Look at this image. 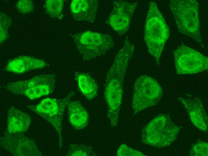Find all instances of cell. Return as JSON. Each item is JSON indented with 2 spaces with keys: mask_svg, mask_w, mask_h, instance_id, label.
Segmentation results:
<instances>
[{
  "mask_svg": "<svg viewBox=\"0 0 208 156\" xmlns=\"http://www.w3.org/2000/svg\"><path fill=\"white\" fill-rule=\"evenodd\" d=\"M169 35V28L157 4L150 2L144 38L149 53L155 58L157 65L159 64L162 52Z\"/></svg>",
  "mask_w": 208,
  "mask_h": 156,
  "instance_id": "1",
  "label": "cell"
},
{
  "mask_svg": "<svg viewBox=\"0 0 208 156\" xmlns=\"http://www.w3.org/2000/svg\"><path fill=\"white\" fill-rule=\"evenodd\" d=\"M180 129L172 122L169 115L160 114L143 128L142 142L158 148L168 146L175 140Z\"/></svg>",
  "mask_w": 208,
  "mask_h": 156,
  "instance_id": "2",
  "label": "cell"
},
{
  "mask_svg": "<svg viewBox=\"0 0 208 156\" xmlns=\"http://www.w3.org/2000/svg\"><path fill=\"white\" fill-rule=\"evenodd\" d=\"M199 5L196 0H171L169 4L178 31L201 44Z\"/></svg>",
  "mask_w": 208,
  "mask_h": 156,
  "instance_id": "3",
  "label": "cell"
},
{
  "mask_svg": "<svg viewBox=\"0 0 208 156\" xmlns=\"http://www.w3.org/2000/svg\"><path fill=\"white\" fill-rule=\"evenodd\" d=\"M71 36L77 50L86 61L104 55L114 44L110 35L90 31L81 32Z\"/></svg>",
  "mask_w": 208,
  "mask_h": 156,
  "instance_id": "4",
  "label": "cell"
},
{
  "mask_svg": "<svg viewBox=\"0 0 208 156\" xmlns=\"http://www.w3.org/2000/svg\"><path fill=\"white\" fill-rule=\"evenodd\" d=\"M163 94L162 88L156 80L146 75L138 77L134 85L132 103L133 115L157 105Z\"/></svg>",
  "mask_w": 208,
  "mask_h": 156,
  "instance_id": "5",
  "label": "cell"
},
{
  "mask_svg": "<svg viewBox=\"0 0 208 156\" xmlns=\"http://www.w3.org/2000/svg\"><path fill=\"white\" fill-rule=\"evenodd\" d=\"M74 94V92L71 91L63 99L48 98L43 99L37 105L26 106L27 108L41 116L53 126L58 135L60 149L63 142L62 132L64 113L71 98Z\"/></svg>",
  "mask_w": 208,
  "mask_h": 156,
  "instance_id": "6",
  "label": "cell"
},
{
  "mask_svg": "<svg viewBox=\"0 0 208 156\" xmlns=\"http://www.w3.org/2000/svg\"><path fill=\"white\" fill-rule=\"evenodd\" d=\"M55 82L54 74H43L26 80L10 82L4 88L13 94L23 95L33 100L52 93Z\"/></svg>",
  "mask_w": 208,
  "mask_h": 156,
  "instance_id": "7",
  "label": "cell"
},
{
  "mask_svg": "<svg viewBox=\"0 0 208 156\" xmlns=\"http://www.w3.org/2000/svg\"><path fill=\"white\" fill-rule=\"evenodd\" d=\"M173 53L177 75L196 74L208 69L207 57L195 49L182 45Z\"/></svg>",
  "mask_w": 208,
  "mask_h": 156,
  "instance_id": "8",
  "label": "cell"
},
{
  "mask_svg": "<svg viewBox=\"0 0 208 156\" xmlns=\"http://www.w3.org/2000/svg\"><path fill=\"white\" fill-rule=\"evenodd\" d=\"M113 9L105 23L109 25L119 35L129 30L131 20L138 3L113 1Z\"/></svg>",
  "mask_w": 208,
  "mask_h": 156,
  "instance_id": "9",
  "label": "cell"
},
{
  "mask_svg": "<svg viewBox=\"0 0 208 156\" xmlns=\"http://www.w3.org/2000/svg\"><path fill=\"white\" fill-rule=\"evenodd\" d=\"M0 145L14 156L42 155L34 141L24 134L4 136L0 138Z\"/></svg>",
  "mask_w": 208,
  "mask_h": 156,
  "instance_id": "10",
  "label": "cell"
},
{
  "mask_svg": "<svg viewBox=\"0 0 208 156\" xmlns=\"http://www.w3.org/2000/svg\"><path fill=\"white\" fill-rule=\"evenodd\" d=\"M31 123V118L29 114L12 106L8 111L4 135L24 134L27 131Z\"/></svg>",
  "mask_w": 208,
  "mask_h": 156,
  "instance_id": "11",
  "label": "cell"
},
{
  "mask_svg": "<svg viewBox=\"0 0 208 156\" xmlns=\"http://www.w3.org/2000/svg\"><path fill=\"white\" fill-rule=\"evenodd\" d=\"M194 125L201 131H208V116L202 102L199 100L189 99L179 97Z\"/></svg>",
  "mask_w": 208,
  "mask_h": 156,
  "instance_id": "12",
  "label": "cell"
},
{
  "mask_svg": "<svg viewBox=\"0 0 208 156\" xmlns=\"http://www.w3.org/2000/svg\"><path fill=\"white\" fill-rule=\"evenodd\" d=\"M47 63L43 59L27 56H22L9 60L5 68L7 72L22 74L31 70L45 68Z\"/></svg>",
  "mask_w": 208,
  "mask_h": 156,
  "instance_id": "13",
  "label": "cell"
},
{
  "mask_svg": "<svg viewBox=\"0 0 208 156\" xmlns=\"http://www.w3.org/2000/svg\"><path fill=\"white\" fill-rule=\"evenodd\" d=\"M98 7V1L96 0H73L70 4L71 14L76 20L93 23Z\"/></svg>",
  "mask_w": 208,
  "mask_h": 156,
  "instance_id": "14",
  "label": "cell"
},
{
  "mask_svg": "<svg viewBox=\"0 0 208 156\" xmlns=\"http://www.w3.org/2000/svg\"><path fill=\"white\" fill-rule=\"evenodd\" d=\"M68 118L72 126L75 130L84 129L88 124V113L82 104L77 101H70L67 105Z\"/></svg>",
  "mask_w": 208,
  "mask_h": 156,
  "instance_id": "15",
  "label": "cell"
},
{
  "mask_svg": "<svg viewBox=\"0 0 208 156\" xmlns=\"http://www.w3.org/2000/svg\"><path fill=\"white\" fill-rule=\"evenodd\" d=\"M75 76L80 92L87 99L91 100L97 97L98 86L93 78L83 72H76Z\"/></svg>",
  "mask_w": 208,
  "mask_h": 156,
  "instance_id": "16",
  "label": "cell"
},
{
  "mask_svg": "<svg viewBox=\"0 0 208 156\" xmlns=\"http://www.w3.org/2000/svg\"><path fill=\"white\" fill-rule=\"evenodd\" d=\"M64 4L62 0H47L44 6L46 13L51 17L61 20L63 16Z\"/></svg>",
  "mask_w": 208,
  "mask_h": 156,
  "instance_id": "17",
  "label": "cell"
},
{
  "mask_svg": "<svg viewBox=\"0 0 208 156\" xmlns=\"http://www.w3.org/2000/svg\"><path fill=\"white\" fill-rule=\"evenodd\" d=\"M67 156H95V153L89 146L83 145L71 144Z\"/></svg>",
  "mask_w": 208,
  "mask_h": 156,
  "instance_id": "18",
  "label": "cell"
},
{
  "mask_svg": "<svg viewBox=\"0 0 208 156\" xmlns=\"http://www.w3.org/2000/svg\"><path fill=\"white\" fill-rule=\"evenodd\" d=\"M0 44L7 39L9 36L8 29L12 23L11 19L2 13L0 12Z\"/></svg>",
  "mask_w": 208,
  "mask_h": 156,
  "instance_id": "19",
  "label": "cell"
},
{
  "mask_svg": "<svg viewBox=\"0 0 208 156\" xmlns=\"http://www.w3.org/2000/svg\"><path fill=\"white\" fill-rule=\"evenodd\" d=\"M208 150V142L199 140L192 145L189 154L193 156H207Z\"/></svg>",
  "mask_w": 208,
  "mask_h": 156,
  "instance_id": "20",
  "label": "cell"
},
{
  "mask_svg": "<svg viewBox=\"0 0 208 156\" xmlns=\"http://www.w3.org/2000/svg\"><path fill=\"white\" fill-rule=\"evenodd\" d=\"M15 7L19 12L23 14H27L33 11L34 9V4L33 1L31 0H19L16 3Z\"/></svg>",
  "mask_w": 208,
  "mask_h": 156,
  "instance_id": "21",
  "label": "cell"
},
{
  "mask_svg": "<svg viewBox=\"0 0 208 156\" xmlns=\"http://www.w3.org/2000/svg\"><path fill=\"white\" fill-rule=\"evenodd\" d=\"M117 154L119 156H146L141 152L131 148L124 144H122L119 146Z\"/></svg>",
  "mask_w": 208,
  "mask_h": 156,
  "instance_id": "22",
  "label": "cell"
}]
</instances>
